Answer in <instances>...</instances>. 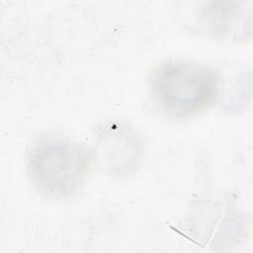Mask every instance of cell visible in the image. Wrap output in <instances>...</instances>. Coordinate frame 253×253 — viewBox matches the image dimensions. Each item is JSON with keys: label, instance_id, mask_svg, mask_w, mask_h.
Segmentation results:
<instances>
[{"label": "cell", "instance_id": "1", "mask_svg": "<svg viewBox=\"0 0 253 253\" xmlns=\"http://www.w3.org/2000/svg\"><path fill=\"white\" fill-rule=\"evenodd\" d=\"M94 164L81 144L63 137H45L29 150L28 176L40 193L49 199L74 197L85 185Z\"/></svg>", "mask_w": 253, "mask_h": 253}, {"label": "cell", "instance_id": "2", "mask_svg": "<svg viewBox=\"0 0 253 253\" xmlns=\"http://www.w3.org/2000/svg\"><path fill=\"white\" fill-rule=\"evenodd\" d=\"M150 86L162 111L175 119H187L215 102L219 94V76L204 64L169 60L153 71Z\"/></svg>", "mask_w": 253, "mask_h": 253}, {"label": "cell", "instance_id": "3", "mask_svg": "<svg viewBox=\"0 0 253 253\" xmlns=\"http://www.w3.org/2000/svg\"><path fill=\"white\" fill-rule=\"evenodd\" d=\"M98 144V158L109 173L120 176L135 171L141 156V144L130 128L109 125L100 132Z\"/></svg>", "mask_w": 253, "mask_h": 253}]
</instances>
